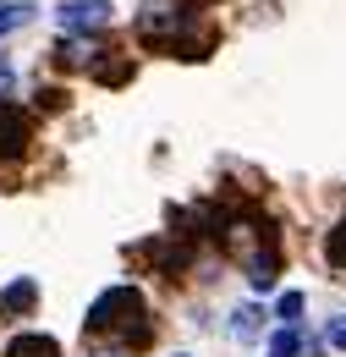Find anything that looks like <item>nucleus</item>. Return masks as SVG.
Here are the masks:
<instances>
[{
	"label": "nucleus",
	"instance_id": "13",
	"mask_svg": "<svg viewBox=\"0 0 346 357\" xmlns=\"http://www.w3.org/2000/svg\"><path fill=\"white\" fill-rule=\"evenodd\" d=\"M110 357H121V352H110Z\"/></svg>",
	"mask_w": 346,
	"mask_h": 357
},
{
	"label": "nucleus",
	"instance_id": "3",
	"mask_svg": "<svg viewBox=\"0 0 346 357\" xmlns=\"http://www.w3.org/2000/svg\"><path fill=\"white\" fill-rule=\"evenodd\" d=\"M55 17H61V28H66V33H88V28L99 33V28L116 17V6H110V0H66Z\"/></svg>",
	"mask_w": 346,
	"mask_h": 357
},
{
	"label": "nucleus",
	"instance_id": "12",
	"mask_svg": "<svg viewBox=\"0 0 346 357\" xmlns=\"http://www.w3.org/2000/svg\"><path fill=\"white\" fill-rule=\"evenodd\" d=\"M176 357H187V352H176Z\"/></svg>",
	"mask_w": 346,
	"mask_h": 357
},
{
	"label": "nucleus",
	"instance_id": "7",
	"mask_svg": "<svg viewBox=\"0 0 346 357\" xmlns=\"http://www.w3.org/2000/svg\"><path fill=\"white\" fill-rule=\"evenodd\" d=\"M33 297H39V286L22 275L17 286H6V291H0V319H6V313H28V308H33Z\"/></svg>",
	"mask_w": 346,
	"mask_h": 357
},
{
	"label": "nucleus",
	"instance_id": "6",
	"mask_svg": "<svg viewBox=\"0 0 346 357\" xmlns=\"http://www.w3.org/2000/svg\"><path fill=\"white\" fill-rule=\"evenodd\" d=\"M6 357H61V347L50 335H39V330H22V335L6 341Z\"/></svg>",
	"mask_w": 346,
	"mask_h": 357
},
{
	"label": "nucleus",
	"instance_id": "9",
	"mask_svg": "<svg viewBox=\"0 0 346 357\" xmlns=\"http://www.w3.org/2000/svg\"><path fill=\"white\" fill-rule=\"evenodd\" d=\"M259 319H264V313L253 308V303L236 308V313H231V335H236V341H259Z\"/></svg>",
	"mask_w": 346,
	"mask_h": 357
},
{
	"label": "nucleus",
	"instance_id": "5",
	"mask_svg": "<svg viewBox=\"0 0 346 357\" xmlns=\"http://www.w3.org/2000/svg\"><path fill=\"white\" fill-rule=\"evenodd\" d=\"M99 55H105L99 39H66V45L55 50V61H61V66H72V72H77V66H99Z\"/></svg>",
	"mask_w": 346,
	"mask_h": 357
},
{
	"label": "nucleus",
	"instance_id": "1",
	"mask_svg": "<svg viewBox=\"0 0 346 357\" xmlns=\"http://www.w3.org/2000/svg\"><path fill=\"white\" fill-rule=\"evenodd\" d=\"M83 335L93 341H116V347H149L154 324H149V303L137 286H105L93 303H88Z\"/></svg>",
	"mask_w": 346,
	"mask_h": 357
},
{
	"label": "nucleus",
	"instance_id": "4",
	"mask_svg": "<svg viewBox=\"0 0 346 357\" xmlns=\"http://www.w3.org/2000/svg\"><path fill=\"white\" fill-rule=\"evenodd\" d=\"M28 143H33L28 116H22V110H0V160H22Z\"/></svg>",
	"mask_w": 346,
	"mask_h": 357
},
{
	"label": "nucleus",
	"instance_id": "8",
	"mask_svg": "<svg viewBox=\"0 0 346 357\" xmlns=\"http://www.w3.org/2000/svg\"><path fill=\"white\" fill-rule=\"evenodd\" d=\"M28 22H33V6L28 0H0V39L17 33V28H28Z\"/></svg>",
	"mask_w": 346,
	"mask_h": 357
},
{
	"label": "nucleus",
	"instance_id": "11",
	"mask_svg": "<svg viewBox=\"0 0 346 357\" xmlns=\"http://www.w3.org/2000/svg\"><path fill=\"white\" fill-rule=\"evenodd\" d=\"M330 347H336V352H346V319H336V324H330Z\"/></svg>",
	"mask_w": 346,
	"mask_h": 357
},
{
	"label": "nucleus",
	"instance_id": "10",
	"mask_svg": "<svg viewBox=\"0 0 346 357\" xmlns=\"http://www.w3.org/2000/svg\"><path fill=\"white\" fill-rule=\"evenodd\" d=\"M303 291H280V303H275V319H280V324H292V330H297V319H303Z\"/></svg>",
	"mask_w": 346,
	"mask_h": 357
},
{
	"label": "nucleus",
	"instance_id": "2",
	"mask_svg": "<svg viewBox=\"0 0 346 357\" xmlns=\"http://www.w3.org/2000/svg\"><path fill=\"white\" fill-rule=\"evenodd\" d=\"M137 39L154 50H171V55H187V61H204V50L215 45L209 33H198V11L187 0H149L137 11Z\"/></svg>",
	"mask_w": 346,
	"mask_h": 357
}]
</instances>
